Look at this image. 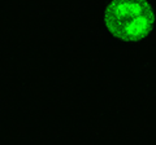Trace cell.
Here are the masks:
<instances>
[{
    "label": "cell",
    "mask_w": 156,
    "mask_h": 145,
    "mask_svg": "<svg viewBox=\"0 0 156 145\" xmlns=\"http://www.w3.org/2000/svg\"><path fill=\"white\" fill-rule=\"evenodd\" d=\"M107 34L121 44H139L156 30V8L147 0H113L103 8Z\"/></svg>",
    "instance_id": "1"
}]
</instances>
